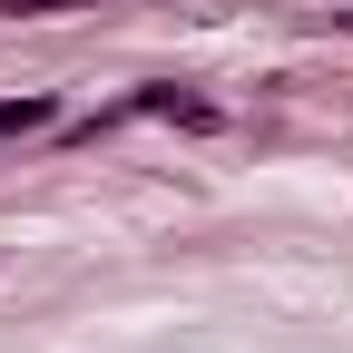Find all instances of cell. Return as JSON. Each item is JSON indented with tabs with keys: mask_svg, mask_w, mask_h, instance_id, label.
Here are the masks:
<instances>
[{
	"mask_svg": "<svg viewBox=\"0 0 353 353\" xmlns=\"http://www.w3.org/2000/svg\"><path fill=\"white\" fill-rule=\"evenodd\" d=\"M39 118H50V99H10L0 108V138H10V128H39Z\"/></svg>",
	"mask_w": 353,
	"mask_h": 353,
	"instance_id": "cell-1",
	"label": "cell"
}]
</instances>
